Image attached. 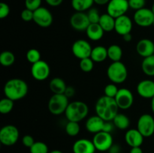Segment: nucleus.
Returning <instances> with one entry per match:
<instances>
[{"mask_svg":"<svg viewBox=\"0 0 154 153\" xmlns=\"http://www.w3.org/2000/svg\"><path fill=\"white\" fill-rule=\"evenodd\" d=\"M20 132L13 124H6L0 130V142L6 146H11L17 142Z\"/></svg>","mask_w":154,"mask_h":153,"instance_id":"nucleus-6","label":"nucleus"},{"mask_svg":"<svg viewBox=\"0 0 154 153\" xmlns=\"http://www.w3.org/2000/svg\"><path fill=\"white\" fill-rule=\"evenodd\" d=\"M26 59L27 61L32 64L34 63L40 61L41 59V53L38 50L35 49V48H32L29 49L26 52Z\"/></svg>","mask_w":154,"mask_h":153,"instance_id":"nucleus-35","label":"nucleus"},{"mask_svg":"<svg viewBox=\"0 0 154 153\" xmlns=\"http://www.w3.org/2000/svg\"><path fill=\"white\" fill-rule=\"evenodd\" d=\"M129 8L128 0H111L107 4V13L116 19L126 14Z\"/></svg>","mask_w":154,"mask_h":153,"instance_id":"nucleus-9","label":"nucleus"},{"mask_svg":"<svg viewBox=\"0 0 154 153\" xmlns=\"http://www.w3.org/2000/svg\"><path fill=\"white\" fill-rule=\"evenodd\" d=\"M112 121H109V122H105V124H104V128H103V130L102 131H105V132H108V133H111V131L113 130V128L114 127V123L111 122Z\"/></svg>","mask_w":154,"mask_h":153,"instance_id":"nucleus-43","label":"nucleus"},{"mask_svg":"<svg viewBox=\"0 0 154 153\" xmlns=\"http://www.w3.org/2000/svg\"><path fill=\"white\" fill-rule=\"evenodd\" d=\"M90 22L89 20L87 14L84 12L76 11L72 15L70 18V25L76 31H86L90 26Z\"/></svg>","mask_w":154,"mask_h":153,"instance_id":"nucleus-15","label":"nucleus"},{"mask_svg":"<svg viewBox=\"0 0 154 153\" xmlns=\"http://www.w3.org/2000/svg\"><path fill=\"white\" fill-rule=\"evenodd\" d=\"M50 74H51V68L48 63L44 60H40L32 64L31 74L36 80H45L50 76Z\"/></svg>","mask_w":154,"mask_h":153,"instance_id":"nucleus-13","label":"nucleus"},{"mask_svg":"<svg viewBox=\"0 0 154 153\" xmlns=\"http://www.w3.org/2000/svg\"><path fill=\"white\" fill-rule=\"evenodd\" d=\"M14 108V100L8 98H4L0 100V112L2 114H8Z\"/></svg>","mask_w":154,"mask_h":153,"instance_id":"nucleus-31","label":"nucleus"},{"mask_svg":"<svg viewBox=\"0 0 154 153\" xmlns=\"http://www.w3.org/2000/svg\"><path fill=\"white\" fill-rule=\"evenodd\" d=\"M107 76L113 83H123L127 79V68L121 61L113 62L107 69Z\"/></svg>","mask_w":154,"mask_h":153,"instance_id":"nucleus-4","label":"nucleus"},{"mask_svg":"<svg viewBox=\"0 0 154 153\" xmlns=\"http://www.w3.org/2000/svg\"><path fill=\"white\" fill-rule=\"evenodd\" d=\"M153 55H154V54H153Z\"/></svg>","mask_w":154,"mask_h":153,"instance_id":"nucleus-54","label":"nucleus"},{"mask_svg":"<svg viewBox=\"0 0 154 153\" xmlns=\"http://www.w3.org/2000/svg\"><path fill=\"white\" fill-rule=\"evenodd\" d=\"M95 110L96 115L105 122H109L113 121L118 113L119 107L115 99L104 95L97 100L95 105Z\"/></svg>","mask_w":154,"mask_h":153,"instance_id":"nucleus-1","label":"nucleus"},{"mask_svg":"<svg viewBox=\"0 0 154 153\" xmlns=\"http://www.w3.org/2000/svg\"><path fill=\"white\" fill-rule=\"evenodd\" d=\"M15 62V56L12 52L5 50L0 54V63L4 67H10Z\"/></svg>","mask_w":154,"mask_h":153,"instance_id":"nucleus-30","label":"nucleus"},{"mask_svg":"<svg viewBox=\"0 0 154 153\" xmlns=\"http://www.w3.org/2000/svg\"><path fill=\"white\" fill-rule=\"evenodd\" d=\"M90 58L94 62H102L108 58V48L104 46H97L93 48Z\"/></svg>","mask_w":154,"mask_h":153,"instance_id":"nucleus-23","label":"nucleus"},{"mask_svg":"<svg viewBox=\"0 0 154 153\" xmlns=\"http://www.w3.org/2000/svg\"><path fill=\"white\" fill-rule=\"evenodd\" d=\"M42 4V0H25V6L26 8L29 9V10L35 11L39 8Z\"/></svg>","mask_w":154,"mask_h":153,"instance_id":"nucleus-39","label":"nucleus"},{"mask_svg":"<svg viewBox=\"0 0 154 153\" xmlns=\"http://www.w3.org/2000/svg\"><path fill=\"white\" fill-rule=\"evenodd\" d=\"M45 2L51 7H57L63 3V0H45Z\"/></svg>","mask_w":154,"mask_h":153,"instance_id":"nucleus-44","label":"nucleus"},{"mask_svg":"<svg viewBox=\"0 0 154 153\" xmlns=\"http://www.w3.org/2000/svg\"><path fill=\"white\" fill-rule=\"evenodd\" d=\"M129 8L138 10L144 8L146 4V0H128Z\"/></svg>","mask_w":154,"mask_h":153,"instance_id":"nucleus-38","label":"nucleus"},{"mask_svg":"<svg viewBox=\"0 0 154 153\" xmlns=\"http://www.w3.org/2000/svg\"><path fill=\"white\" fill-rule=\"evenodd\" d=\"M121 147L118 144H113L108 150V153H121Z\"/></svg>","mask_w":154,"mask_h":153,"instance_id":"nucleus-45","label":"nucleus"},{"mask_svg":"<svg viewBox=\"0 0 154 153\" xmlns=\"http://www.w3.org/2000/svg\"><path fill=\"white\" fill-rule=\"evenodd\" d=\"M49 153H63V152L60 151V150H57V149H55V150H53V151L50 152Z\"/></svg>","mask_w":154,"mask_h":153,"instance_id":"nucleus-51","label":"nucleus"},{"mask_svg":"<svg viewBox=\"0 0 154 153\" xmlns=\"http://www.w3.org/2000/svg\"><path fill=\"white\" fill-rule=\"evenodd\" d=\"M135 49H136L137 53L140 56L143 58H147L154 54V43L150 39H141L137 43Z\"/></svg>","mask_w":154,"mask_h":153,"instance_id":"nucleus-17","label":"nucleus"},{"mask_svg":"<svg viewBox=\"0 0 154 153\" xmlns=\"http://www.w3.org/2000/svg\"><path fill=\"white\" fill-rule=\"evenodd\" d=\"M93 142L96 150L99 152H107L114 144V140L111 133L100 131L95 134L93 138Z\"/></svg>","mask_w":154,"mask_h":153,"instance_id":"nucleus-7","label":"nucleus"},{"mask_svg":"<svg viewBox=\"0 0 154 153\" xmlns=\"http://www.w3.org/2000/svg\"><path fill=\"white\" fill-rule=\"evenodd\" d=\"M30 153H49V148L45 142L42 141L35 142L32 146L29 148Z\"/></svg>","mask_w":154,"mask_h":153,"instance_id":"nucleus-33","label":"nucleus"},{"mask_svg":"<svg viewBox=\"0 0 154 153\" xmlns=\"http://www.w3.org/2000/svg\"><path fill=\"white\" fill-rule=\"evenodd\" d=\"M87 16L90 23H99L101 15L96 8H90L87 12Z\"/></svg>","mask_w":154,"mask_h":153,"instance_id":"nucleus-37","label":"nucleus"},{"mask_svg":"<svg viewBox=\"0 0 154 153\" xmlns=\"http://www.w3.org/2000/svg\"><path fill=\"white\" fill-rule=\"evenodd\" d=\"M3 91L6 98L15 101L21 100L26 96L29 87L26 82L23 80L13 78L5 82Z\"/></svg>","mask_w":154,"mask_h":153,"instance_id":"nucleus-2","label":"nucleus"},{"mask_svg":"<svg viewBox=\"0 0 154 153\" xmlns=\"http://www.w3.org/2000/svg\"><path fill=\"white\" fill-rule=\"evenodd\" d=\"M94 3L99 4V5H105V4H108L111 0H93Z\"/></svg>","mask_w":154,"mask_h":153,"instance_id":"nucleus-48","label":"nucleus"},{"mask_svg":"<svg viewBox=\"0 0 154 153\" xmlns=\"http://www.w3.org/2000/svg\"><path fill=\"white\" fill-rule=\"evenodd\" d=\"M105 121L99 116H93L90 117L86 122V129L88 132L92 134H96L103 130L104 124Z\"/></svg>","mask_w":154,"mask_h":153,"instance_id":"nucleus-21","label":"nucleus"},{"mask_svg":"<svg viewBox=\"0 0 154 153\" xmlns=\"http://www.w3.org/2000/svg\"><path fill=\"white\" fill-rule=\"evenodd\" d=\"M144 136L138 129H129L125 134V141L126 143L132 147H138L142 145Z\"/></svg>","mask_w":154,"mask_h":153,"instance_id":"nucleus-20","label":"nucleus"},{"mask_svg":"<svg viewBox=\"0 0 154 153\" xmlns=\"http://www.w3.org/2000/svg\"><path fill=\"white\" fill-rule=\"evenodd\" d=\"M132 29V21L126 14L115 19V27L114 30L120 35L123 36L124 34L131 33Z\"/></svg>","mask_w":154,"mask_h":153,"instance_id":"nucleus-16","label":"nucleus"},{"mask_svg":"<svg viewBox=\"0 0 154 153\" xmlns=\"http://www.w3.org/2000/svg\"><path fill=\"white\" fill-rule=\"evenodd\" d=\"M114 126L120 130H126L130 125V120L129 117L123 113H117L113 119Z\"/></svg>","mask_w":154,"mask_h":153,"instance_id":"nucleus-26","label":"nucleus"},{"mask_svg":"<svg viewBox=\"0 0 154 153\" xmlns=\"http://www.w3.org/2000/svg\"><path fill=\"white\" fill-rule=\"evenodd\" d=\"M92 50L93 47L91 44L84 39H78L75 40L72 46V53L80 60L90 57Z\"/></svg>","mask_w":154,"mask_h":153,"instance_id":"nucleus-8","label":"nucleus"},{"mask_svg":"<svg viewBox=\"0 0 154 153\" xmlns=\"http://www.w3.org/2000/svg\"><path fill=\"white\" fill-rule=\"evenodd\" d=\"M33 21L36 25L42 28L51 26L54 21V17L51 12L45 7H40L34 11Z\"/></svg>","mask_w":154,"mask_h":153,"instance_id":"nucleus-12","label":"nucleus"},{"mask_svg":"<svg viewBox=\"0 0 154 153\" xmlns=\"http://www.w3.org/2000/svg\"><path fill=\"white\" fill-rule=\"evenodd\" d=\"M81 127L79 122L69 121L66 125V132L69 136H75L80 133Z\"/></svg>","mask_w":154,"mask_h":153,"instance_id":"nucleus-32","label":"nucleus"},{"mask_svg":"<svg viewBox=\"0 0 154 153\" xmlns=\"http://www.w3.org/2000/svg\"><path fill=\"white\" fill-rule=\"evenodd\" d=\"M150 106H151L152 111H153V112L154 113V97L151 99V104H150Z\"/></svg>","mask_w":154,"mask_h":153,"instance_id":"nucleus-50","label":"nucleus"},{"mask_svg":"<svg viewBox=\"0 0 154 153\" xmlns=\"http://www.w3.org/2000/svg\"><path fill=\"white\" fill-rule=\"evenodd\" d=\"M99 24L101 26L103 30L107 32L114 30L115 27V18L111 16L108 13L101 15Z\"/></svg>","mask_w":154,"mask_h":153,"instance_id":"nucleus-25","label":"nucleus"},{"mask_svg":"<svg viewBox=\"0 0 154 153\" xmlns=\"http://www.w3.org/2000/svg\"><path fill=\"white\" fill-rule=\"evenodd\" d=\"M114 99L119 109L123 110L129 109L134 103L133 94L130 90L126 88H120Z\"/></svg>","mask_w":154,"mask_h":153,"instance_id":"nucleus-14","label":"nucleus"},{"mask_svg":"<svg viewBox=\"0 0 154 153\" xmlns=\"http://www.w3.org/2000/svg\"><path fill=\"white\" fill-rule=\"evenodd\" d=\"M96 150L93 140L84 138L76 140L72 146L74 153H95Z\"/></svg>","mask_w":154,"mask_h":153,"instance_id":"nucleus-19","label":"nucleus"},{"mask_svg":"<svg viewBox=\"0 0 154 153\" xmlns=\"http://www.w3.org/2000/svg\"><path fill=\"white\" fill-rule=\"evenodd\" d=\"M134 22L141 27H149L153 26L154 14L151 9L144 8L135 10L133 16Z\"/></svg>","mask_w":154,"mask_h":153,"instance_id":"nucleus-11","label":"nucleus"},{"mask_svg":"<svg viewBox=\"0 0 154 153\" xmlns=\"http://www.w3.org/2000/svg\"><path fill=\"white\" fill-rule=\"evenodd\" d=\"M137 92L146 99H152L154 97V81L150 80H143L137 85Z\"/></svg>","mask_w":154,"mask_h":153,"instance_id":"nucleus-18","label":"nucleus"},{"mask_svg":"<svg viewBox=\"0 0 154 153\" xmlns=\"http://www.w3.org/2000/svg\"><path fill=\"white\" fill-rule=\"evenodd\" d=\"M123 56V50L119 45L112 44L108 48V58L112 62H120Z\"/></svg>","mask_w":154,"mask_h":153,"instance_id":"nucleus-29","label":"nucleus"},{"mask_svg":"<svg viewBox=\"0 0 154 153\" xmlns=\"http://www.w3.org/2000/svg\"><path fill=\"white\" fill-rule=\"evenodd\" d=\"M129 153H143V150L141 148V146L132 147V148H131Z\"/></svg>","mask_w":154,"mask_h":153,"instance_id":"nucleus-47","label":"nucleus"},{"mask_svg":"<svg viewBox=\"0 0 154 153\" xmlns=\"http://www.w3.org/2000/svg\"><path fill=\"white\" fill-rule=\"evenodd\" d=\"M123 38L124 40V41L126 42H130L132 39V35L131 34V33H128V34H124L123 36Z\"/></svg>","mask_w":154,"mask_h":153,"instance_id":"nucleus-49","label":"nucleus"},{"mask_svg":"<svg viewBox=\"0 0 154 153\" xmlns=\"http://www.w3.org/2000/svg\"><path fill=\"white\" fill-rule=\"evenodd\" d=\"M86 33L90 40L96 41L102 39L104 36L105 31L99 23H90L86 30Z\"/></svg>","mask_w":154,"mask_h":153,"instance_id":"nucleus-22","label":"nucleus"},{"mask_svg":"<svg viewBox=\"0 0 154 153\" xmlns=\"http://www.w3.org/2000/svg\"><path fill=\"white\" fill-rule=\"evenodd\" d=\"M22 143L24 146L27 147V148H31L33 144L35 143L34 138L31 135H25L22 138Z\"/></svg>","mask_w":154,"mask_h":153,"instance_id":"nucleus-42","label":"nucleus"},{"mask_svg":"<svg viewBox=\"0 0 154 153\" xmlns=\"http://www.w3.org/2000/svg\"><path fill=\"white\" fill-rule=\"evenodd\" d=\"M67 86L66 82L60 77L53 78L49 83L50 89L54 94H64Z\"/></svg>","mask_w":154,"mask_h":153,"instance_id":"nucleus-24","label":"nucleus"},{"mask_svg":"<svg viewBox=\"0 0 154 153\" xmlns=\"http://www.w3.org/2000/svg\"><path fill=\"white\" fill-rule=\"evenodd\" d=\"M151 10H152V11H153V14H154V3L153 4V5H152Z\"/></svg>","mask_w":154,"mask_h":153,"instance_id":"nucleus-52","label":"nucleus"},{"mask_svg":"<svg viewBox=\"0 0 154 153\" xmlns=\"http://www.w3.org/2000/svg\"><path fill=\"white\" fill-rule=\"evenodd\" d=\"M33 16H34V11L27 8L23 9L20 14L21 19L25 22H30L33 20Z\"/></svg>","mask_w":154,"mask_h":153,"instance_id":"nucleus-40","label":"nucleus"},{"mask_svg":"<svg viewBox=\"0 0 154 153\" xmlns=\"http://www.w3.org/2000/svg\"><path fill=\"white\" fill-rule=\"evenodd\" d=\"M137 129L144 137L151 136L154 134V118L150 114H143L137 122Z\"/></svg>","mask_w":154,"mask_h":153,"instance_id":"nucleus-10","label":"nucleus"},{"mask_svg":"<svg viewBox=\"0 0 154 153\" xmlns=\"http://www.w3.org/2000/svg\"><path fill=\"white\" fill-rule=\"evenodd\" d=\"M88 112L89 107L87 104L81 100H75L69 103L65 115L68 121L79 122L87 116Z\"/></svg>","mask_w":154,"mask_h":153,"instance_id":"nucleus-3","label":"nucleus"},{"mask_svg":"<svg viewBox=\"0 0 154 153\" xmlns=\"http://www.w3.org/2000/svg\"><path fill=\"white\" fill-rule=\"evenodd\" d=\"M80 68L84 73H89L92 71L94 68V62L90 57L80 60Z\"/></svg>","mask_w":154,"mask_h":153,"instance_id":"nucleus-34","label":"nucleus"},{"mask_svg":"<svg viewBox=\"0 0 154 153\" xmlns=\"http://www.w3.org/2000/svg\"><path fill=\"white\" fill-rule=\"evenodd\" d=\"M141 70L147 76H154V55L144 58L141 62Z\"/></svg>","mask_w":154,"mask_h":153,"instance_id":"nucleus-28","label":"nucleus"},{"mask_svg":"<svg viewBox=\"0 0 154 153\" xmlns=\"http://www.w3.org/2000/svg\"><path fill=\"white\" fill-rule=\"evenodd\" d=\"M69 104V98L65 94H54L48 101V110L54 116L65 113Z\"/></svg>","mask_w":154,"mask_h":153,"instance_id":"nucleus-5","label":"nucleus"},{"mask_svg":"<svg viewBox=\"0 0 154 153\" xmlns=\"http://www.w3.org/2000/svg\"><path fill=\"white\" fill-rule=\"evenodd\" d=\"M93 0H72V6L78 12H84L89 10L93 6Z\"/></svg>","mask_w":154,"mask_h":153,"instance_id":"nucleus-27","label":"nucleus"},{"mask_svg":"<svg viewBox=\"0 0 154 153\" xmlns=\"http://www.w3.org/2000/svg\"><path fill=\"white\" fill-rule=\"evenodd\" d=\"M153 27H154V21H153Z\"/></svg>","mask_w":154,"mask_h":153,"instance_id":"nucleus-53","label":"nucleus"},{"mask_svg":"<svg viewBox=\"0 0 154 153\" xmlns=\"http://www.w3.org/2000/svg\"><path fill=\"white\" fill-rule=\"evenodd\" d=\"M119 91V88H117V85L115 83H109L105 87V89H104V93H105V95L107 97L112 98H114L117 95V92Z\"/></svg>","mask_w":154,"mask_h":153,"instance_id":"nucleus-36","label":"nucleus"},{"mask_svg":"<svg viewBox=\"0 0 154 153\" xmlns=\"http://www.w3.org/2000/svg\"><path fill=\"white\" fill-rule=\"evenodd\" d=\"M10 14V8L8 4L5 2L0 3V18L5 19Z\"/></svg>","mask_w":154,"mask_h":153,"instance_id":"nucleus-41","label":"nucleus"},{"mask_svg":"<svg viewBox=\"0 0 154 153\" xmlns=\"http://www.w3.org/2000/svg\"><path fill=\"white\" fill-rule=\"evenodd\" d=\"M64 94H66V95L69 98L72 97V96L75 95V88H74L72 86H67V88H66Z\"/></svg>","mask_w":154,"mask_h":153,"instance_id":"nucleus-46","label":"nucleus"}]
</instances>
